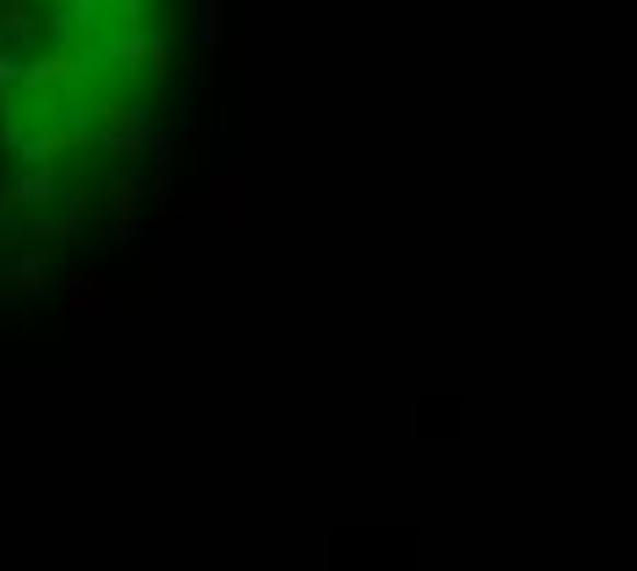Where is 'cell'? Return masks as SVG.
I'll use <instances>...</instances> for the list:
<instances>
[{"label":"cell","instance_id":"cell-1","mask_svg":"<svg viewBox=\"0 0 637 571\" xmlns=\"http://www.w3.org/2000/svg\"><path fill=\"white\" fill-rule=\"evenodd\" d=\"M89 133L94 127H83V122H45V133L18 144L23 149V171H56L72 149H89Z\"/></svg>","mask_w":637,"mask_h":571},{"label":"cell","instance_id":"cell-2","mask_svg":"<svg viewBox=\"0 0 637 571\" xmlns=\"http://www.w3.org/2000/svg\"><path fill=\"white\" fill-rule=\"evenodd\" d=\"M18 83H23L28 94H78V89L89 83V61H78L72 50H45L39 61L23 67Z\"/></svg>","mask_w":637,"mask_h":571},{"label":"cell","instance_id":"cell-3","mask_svg":"<svg viewBox=\"0 0 637 571\" xmlns=\"http://www.w3.org/2000/svg\"><path fill=\"white\" fill-rule=\"evenodd\" d=\"M0 204L56 209V204H61V182H56V171H18L12 182H0Z\"/></svg>","mask_w":637,"mask_h":571},{"label":"cell","instance_id":"cell-4","mask_svg":"<svg viewBox=\"0 0 637 571\" xmlns=\"http://www.w3.org/2000/svg\"><path fill=\"white\" fill-rule=\"evenodd\" d=\"M50 270H56V259L45 248H28V253H18V259L0 264V281H7L12 292H45Z\"/></svg>","mask_w":637,"mask_h":571},{"label":"cell","instance_id":"cell-5","mask_svg":"<svg viewBox=\"0 0 637 571\" xmlns=\"http://www.w3.org/2000/svg\"><path fill=\"white\" fill-rule=\"evenodd\" d=\"M100 198H105L111 220H127V215L138 209V198H143V182H138L132 171H121V176H111V182L100 187Z\"/></svg>","mask_w":637,"mask_h":571},{"label":"cell","instance_id":"cell-6","mask_svg":"<svg viewBox=\"0 0 637 571\" xmlns=\"http://www.w3.org/2000/svg\"><path fill=\"white\" fill-rule=\"evenodd\" d=\"M0 34H7L12 45L34 39V7H28V0H0Z\"/></svg>","mask_w":637,"mask_h":571},{"label":"cell","instance_id":"cell-7","mask_svg":"<svg viewBox=\"0 0 637 571\" xmlns=\"http://www.w3.org/2000/svg\"><path fill=\"white\" fill-rule=\"evenodd\" d=\"M209 215H220V220H236V215H242V187H236V176H220V182L209 187Z\"/></svg>","mask_w":637,"mask_h":571},{"label":"cell","instance_id":"cell-8","mask_svg":"<svg viewBox=\"0 0 637 571\" xmlns=\"http://www.w3.org/2000/svg\"><path fill=\"white\" fill-rule=\"evenodd\" d=\"M34 231H39V237H83V220H78V215H56V209H39Z\"/></svg>","mask_w":637,"mask_h":571},{"label":"cell","instance_id":"cell-9","mask_svg":"<svg viewBox=\"0 0 637 571\" xmlns=\"http://www.w3.org/2000/svg\"><path fill=\"white\" fill-rule=\"evenodd\" d=\"M220 12H225V0H198V34L209 50H220Z\"/></svg>","mask_w":637,"mask_h":571},{"label":"cell","instance_id":"cell-10","mask_svg":"<svg viewBox=\"0 0 637 571\" xmlns=\"http://www.w3.org/2000/svg\"><path fill=\"white\" fill-rule=\"evenodd\" d=\"M121 28H149V0H105Z\"/></svg>","mask_w":637,"mask_h":571},{"label":"cell","instance_id":"cell-11","mask_svg":"<svg viewBox=\"0 0 637 571\" xmlns=\"http://www.w3.org/2000/svg\"><path fill=\"white\" fill-rule=\"evenodd\" d=\"M94 302H116V292H105V281H72V308H94Z\"/></svg>","mask_w":637,"mask_h":571},{"label":"cell","instance_id":"cell-12","mask_svg":"<svg viewBox=\"0 0 637 571\" xmlns=\"http://www.w3.org/2000/svg\"><path fill=\"white\" fill-rule=\"evenodd\" d=\"M18 78H23V61L18 56H0V89H18Z\"/></svg>","mask_w":637,"mask_h":571}]
</instances>
